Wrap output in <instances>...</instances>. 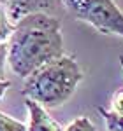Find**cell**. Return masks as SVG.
<instances>
[{
    "instance_id": "6da1fadb",
    "label": "cell",
    "mask_w": 123,
    "mask_h": 131,
    "mask_svg": "<svg viewBox=\"0 0 123 131\" xmlns=\"http://www.w3.org/2000/svg\"><path fill=\"white\" fill-rule=\"evenodd\" d=\"M61 54L65 52L58 18L48 12H32L14 23L7 42V63L18 77H28Z\"/></svg>"
},
{
    "instance_id": "7a4b0ae2",
    "label": "cell",
    "mask_w": 123,
    "mask_h": 131,
    "mask_svg": "<svg viewBox=\"0 0 123 131\" xmlns=\"http://www.w3.org/2000/svg\"><path fill=\"white\" fill-rule=\"evenodd\" d=\"M81 81L83 70L76 58L61 54L60 58L41 65L25 77L23 94L41 103L44 108H58L71 100Z\"/></svg>"
},
{
    "instance_id": "3957f363",
    "label": "cell",
    "mask_w": 123,
    "mask_h": 131,
    "mask_svg": "<svg viewBox=\"0 0 123 131\" xmlns=\"http://www.w3.org/2000/svg\"><path fill=\"white\" fill-rule=\"evenodd\" d=\"M76 19L92 25L104 35L123 37V10L114 0H60Z\"/></svg>"
},
{
    "instance_id": "277c9868",
    "label": "cell",
    "mask_w": 123,
    "mask_h": 131,
    "mask_svg": "<svg viewBox=\"0 0 123 131\" xmlns=\"http://www.w3.org/2000/svg\"><path fill=\"white\" fill-rule=\"evenodd\" d=\"M27 108L30 115L27 131H63V128L48 114V110L41 103L27 98Z\"/></svg>"
},
{
    "instance_id": "5b68a950",
    "label": "cell",
    "mask_w": 123,
    "mask_h": 131,
    "mask_svg": "<svg viewBox=\"0 0 123 131\" xmlns=\"http://www.w3.org/2000/svg\"><path fill=\"white\" fill-rule=\"evenodd\" d=\"M53 5V0H7L5 9L12 23L32 12H46Z\"/></svg>"
},
{
    "instance_id": "8992f818",
    "label": "cell",
    "mask_w": 123,
    "mask_h": 131,
    "mask_svg": "<svg viewBox=\"0 0 123 131\" xmlns=\"http://www.w3.org/2000/svg\"><path fill=\"white\" fill-rule=\"evenodd\" d=\"M97 110L104 117L106 126H107V131H123V115L121 114H116L113 110H106L102 107H99Z\"/></svg>"
},
{
    "instance_id": "52a82bcc",
    "label": "cell",
    "mask_w": 123,
    "mask_h": 131,
    "mask_svg": "<svg viewBox=\"0 0 123 131\" xmlns=\"http://www.w3.org/2000/svg\"><path fill=\"white\" fill-rule=\"evenodd\" d=\"M14 30V23L11 21L5 5L0 4V42H7Z\"/></svg>"
},
{
    "instance_id": "ba28073f",
    "label": "cell",
    "mask_w": 123,
    "mask_h": 131,
    "mask_svg": "<svg viewBox=\"0 0 123 131\" xmlns=\"http://www.w3.org/2000/svg\"><path fill=\"white\" fill-rule=\"evenodd\" d=\"M0 131H27V124L0 112Z\"/></svg>"
},
{
    "instance_id": "9c48e42d",
    "label": "cell",
    "mask_w": 123,
    "mask_h": 131,
    "mask_svg": "<svg viewBox=\"0 0 123 131\" xmlns=\"http://www.w3.org/2000/svg\"><path fill=\"white\" fill-rule=\"evenodd\" d=\"M63 131H97V129H95V124H93L86 115H79V117H76Z\"/></svg>"
},
{
    "instance_id": "30bf717a",
    "label": "cell",
    "mask_w": 123,
    "mask_h": 131,
    "mask_svg": "<svg viewBox=\"0 0 123 131\" xmlns=\"http://www.w3.org/2000/svg\"><path fill=\"white\" fill-rule=\"evenodd\" d=\"M5 63H7V42H0V77L5 75Z\"/></svg>"
},
{
    "instance_id": "8fae6325",
    "label": "cell",
    "mask_w": 123,
    "mask_h": 131,
    "mask_svg": "<svg viewBox=\"0 0 123 131\" xmlns=\"http://www.w3.org/2000/svg\"><path fill=\"white\" fill-rule=\"evenodd\" d=\"M113 112L123 115V89L118 91V93L113 96Z\"/></svg>"
},
{
    "instance_id": "7c38bea8",
    "label": "cell",
    "mask_w": 123,
    "mask_h": 131,
    "mask_svg": "<svg viewBox=\"0 0 123 131\" xmlns=\"http://www.w3.org/2000/svg\"><path fill=\"white\" fill-rule=\"evenodd\" d=\"M9 88H11V82L7 79H4V77H0V101L4 100V96H5Z\"/></svg>"
}]
</instances>
